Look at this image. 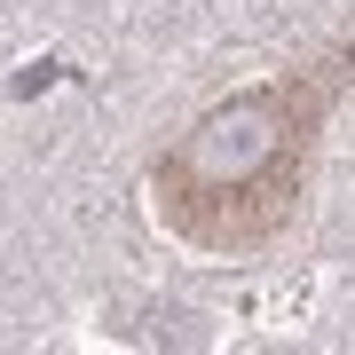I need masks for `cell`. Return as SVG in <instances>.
<instances>
[{
	"label": "cell",
	"mask_w": 355,
	"mask_h": 355,
	"mask_svg": "<svg viewBox=\"0 0 355 355\" xmlns=\"http://www.w3.org/2000/svg\"><path fill=\"white\" fill-rule=\"evenodd\" d=\"M355 79V40L331 64L261 79V87L221 95L214 111L190 119V135L158 158L150 198L158 221L198 253H261L300 214V182L316 158V135L331 119V95Z\"/></svg>",
	"instance_id": "1"
}]
</instances>
